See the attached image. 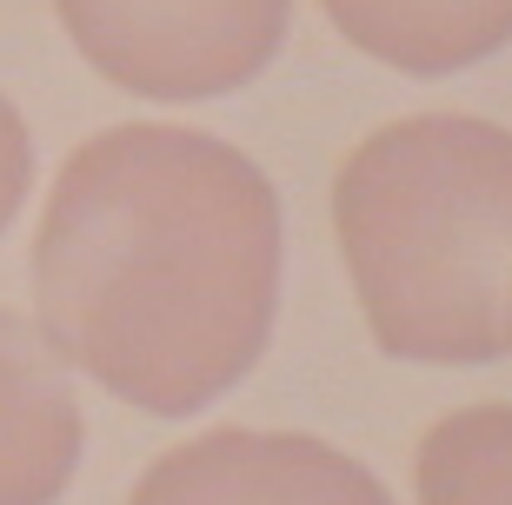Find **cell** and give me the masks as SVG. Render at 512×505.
<instances>
[{
    "instance_id": "52a82bcc",
    "label": "cell",
    "mask_w": 512,
    "mask_h": 505,
    "mask_svg": "<svg viewBox=\"0 0 512 505\" xmlns=\"http://www.w3.org/2000/svg\"><path fill=\"white\" fill-rule=\"evenodd\" d=\"M419 505H512V406L446 412L413 459Z\"/></svg>"
},
{
    "instance_id": "7a4b0ae2",
    "label": "cell",
    "mask_w": 512,
    "mask_h": 505,
    "mask_svg": "<svg viewBox=\"0 0 512 505\" xmlns=\"http://www.w3.org/2000/svg\"><path fill=\"white\" fill-rule=\"evenodd\" d=\"M333 233L380 353L486 366L506 353L512 133L413 113L366 133L333 180Z\"/></svg>"
},
{
    "instance_id": "5b68a950",
    "label": "cell",
    "mask_w": 512,
    "mask_h": 505,
    "mask_svg": "<svg viewBox=\"0 0 512 505\" xmlns=\"http://www.w3.org/2000/svg\"><path fill=\"white\" fill-rule=\"evenodd\" d=\"M80 466V399L67 359L0 306V505H54Z\"/></svg>"
},
{
    "instance_id": "3957f363",
    "label": "cell",
    "mask_w": 512,
    "mask_h": 505,
    "mask_svg": "<svg viewBox=\"0 0 512 505\" xmlns=\"http://www.w3.org/2000/svg\"><path fill=\"white\" fill-rule=\"evenodd\" d=\"M100 80L140 100H213L260 80L293 0H54Z\"/></svg>"
},
{
    "instance_id": "277c9868",
    "label": "cell",
    "mask_w": 512,
    "mask_h": 505,
    "mask_svg": "<svg viewBox=\"0 0 512 505\" xmlns=\"http://www.w3.org/2000/svg\"><path fill=\"white\" fill-rule=\"evenodd\" d=\"M127 505H393L360 459L313 432L220 426L160 452Z\"/></svg>"
},
{
    "instance_id": "8992f818",
    "label": "cell",
    "mask_w": 512,
    "mask_h": 505,
    "mask_svg": "<svg viewBox=\"0 0 512 505\" xmlns=\"http://www.w3.org/2000/svg\"><path fill=\"white\" fill-rule=\"evenodd\" d=\"M360 54L399 74H459L512 40V0H320Z\"/></svg>"
},
{
    "instance_id": "9c48e42d",
    "label": "cell",
    "mask_w": 512,
    "mask_h": 505,
    "mask_svg": "<svg viewBox=\"0 0 512 505\" xmlns=\"http://www.w3.org/2000/svg\"><path fill=\"white\" fill-rule=\"evenodd\" d=\"M506 346H512V293H506Z\"/></svg>"
},
{
    "instance_id": "6da1fadb",
    "label": "cell",
    "mask_w": 512,
    "mask_h": 505,
    "mask_svg": "<svg viewBox=\"0 0 512 505\" xmlns=\"http://www.w3.org/2000/svg\"><path fill=\"white\" fill-rule=\"evenodd\" d=\"M280 306V193L193 127L67 153L34 233L40 339L100 393L187 419L260 366Z\"/></svg>"
},
{
    "instance_id": "ba28073f",
    "label": "cell",
    "mask_w": 512,
    "mask_h": 505,
    "mask_svg": "<svg viewBox=\"0 0 512 505\" xmlns=\"http://www.w3.org/2000/svg\"><path fill=\"white\" fill-rule=\"evenodd\" d=\"M27 180H34V140H27V120L14 113V100L0 94V233L27 200Z\"/></svg>"
}]
</instances>
